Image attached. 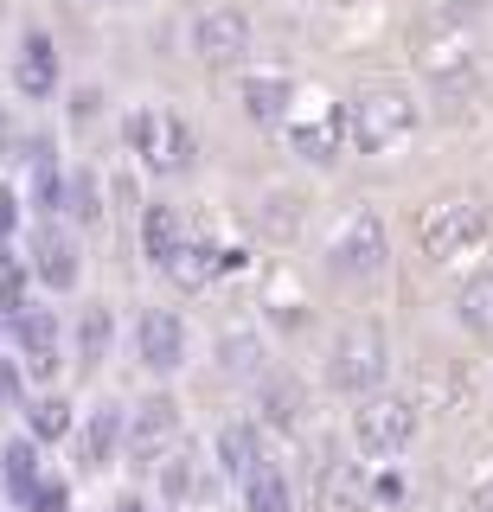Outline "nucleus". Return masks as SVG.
Wrapping results in <instances>:
<instances>
[{"label": "nucleus", "instance_id": "10", "mask_svg": "<svg viewBox=\"0 0 493 512\" xmlns=\"http://www.w3.org/2000/svg\"><path fill=\"white\" fill-rule=\"evenodd\" d=\"M129 346H135V365H141L154 384L180 378L186 365H193V327H186V314L167 308V301H148V308H135Z\"/></svg>", "mask_w": 493, "mask_h": 512}, {"label": "nucleus", "instance_id": "18", "mask_svg": "<svg viewBox=\"0 0 493 512\" xmlns=\"http://www.w3.org/2000/svg\"><path fill=\"white\" fill-rule=\"evenodd\" d=\"M314 506L321 512H372V468L353 455V448H327L314 461Z\"/></svg>", "mask_w": 493, "mask_h": 512}, {"label": "nucleus", "instance_id": "2", "mask_svg": "<svg viewBox=\"0 0 493 512\" xmlns=\"http://www.w3.org/2000/svg\"><path fill=\"white\" fill-rule=\"evenodd\" d=\"M346 128H353V154L391 160L423 135V103L410 84H359L346 96Z\"/></svg>", "mask_w": 493, "mask_h": 512}, {"label": "nucleus", "instance_id": "11", "mask_svg": "<svg viewBox=\"0 0 493 512\" xmlns=\"http://www.w3.org/2000/svg\"><path fill=\"white\" fill-rule=\"evenodd\" d=\"M20 244H26L20 256H26V269H33V282H39L45 301H65V295L84 288V250H77V231H71V224L39 218V224H26Z\"/></svg>", "mask_w": 493, "mask_h": 512}, {"label": "nucleus", "instance_id": "3", "mask_svg": "<svg viewBox=\"0 0 493 512\" xmlns=\"http://www.w3.org/2000/svg\"><path fill=\"white\" fill-rule=\"evenodd\" d=\"M321 269L340 288H372L385 282L391 269V224L378 205H346L340 218H333V231L321 237Z\"/></svg>", "mask_w": 493, "mask_h": 512}, {"label": "nucleus", "instance_id": "31", "mask_svg": "<svg viewBox=\"0 0 493 512\" xmlns=\"http://www.w3.org/2000/svg\"><path fill=\"white\" fill-rule=\"evenodd\" d=\"M103 218H109V186H103V173L90 167V160H77V167H71V199H65V224H71V231H97Z\"/></svg>", "mask_w": 493, "mask_h": 512}, {"label": "nucleus", "instance_id": "39", "mask_svg": "<svg viewBox=\"0 0 493 512\" xmlns=\"http://www.w3.org/2000/svg\"><path fill=\"white\" fill-rule=\"evenodd\" d=\"M468 512H493V461L468 480Z\"/></svg>", "mask_w": 493, "mask_h": 512}, {"label": "nucleus", "instance_id": "40", "mask_svg": "<svg viewBox=\"0 0 493 512\" xmlns=\"http://www.w3.org/2000/svg\"><path fill=\"white\" fill-rule=\"evenodd\" d=\"M109 512H154V500L141 487H129V493H116V500H109Z\"/></svg>", "mask_w": 493, "mask_h": 512}, {"label": "nucleus", "instance_id": "8", "mask_svg": "<svg viewBox=\"0 0 493 512\" xmlns=\"http://www.w3.org/2000/svg\"><path fill=\"white\" fill-rule=\"evenodd\" d=\"M282 141H289L295 160H308V167H340L346 154H353V128H346V96H327V90H308L301 84L289 122L276 128Z\"/></svg>", "mask_w": 493, "mask_h": 512}, {"label": "nucleus", "instance_id": "17", "mask_svg": "<svg viewBox=\"0 0 493 512\" xmlns=\"http://www.w3.org/2000/svg\"><path fill=\"white\" fill-rule=\"evenodd\" d=\"M301 96V77L289 64H244L237 71V109H244L250 128H282Z\"/></svg>", "mask_w": 493, "mask_h": 512}, {"label": "nucleus", "instance_id": "37", "mask_svg": "<svg viewBox=\"0 0 493 512\" xmlns=\"http://www.w3.org/2000/svg\"><path fill=\"white\" fill-rule=\"evenodd\" d=\"M103 109H109V103H103V90H97V84H77V90H71V103H65V116H71L77 135H84V128H97V122H103Z\"/></svg>", "mask_w": 493, "mask_h": 512}, {"label": "nucleus", "instance_id": "30", "mask_svg": "<svg viewBox=\"0 0 493 512\" xmlns=\"http://www.w3.org/2000/svg\"><path fill=\"white\" fill-rule=\"evenodd\" d=\"M237 512H295V480H289V468H282L276 455L237 487Z\"/></svg>", "mask_w": 493, "mask_h": 512}, {"label": "nucleus", "instance_id": "33", "mask_svg": "<svg viewBox=\"0 0 493 512\" xmlns=\"http://www.w3.org/2000/svg\"><path fill=\"white\" fill-rule=\"evenodd\" d=\"M45 148V135L26 116H7V109H0V160H7V167H26V160H33Z\"/></svg>", "mask_w": 493, "mask_h": 512}, {"label": "nucleus", "instance_id": "41", "mask_svg": "<svg viewBox=\"0 0 493 512\" xmlns=\"http://www.w3.org/2000/svg\"><path fill=\"white\" fill-rule=\"evenodd\" d=\"M13 256H20V244H7V237H0V269H7Z\"/></svg>", "mask_w": 493, "mask_h": 512}, {"label": "nucleus", "instance_id": "21", "mask_svg": "<svg viewBox=\"0 0 493 512\" xmlns=\"http://www.w3.org/2000/svg\"><path fill=\"white\" fill-rule=\"evenodd\" d=\"M20 192H26V212H33V224L39 218H58L65 224V199H71V167L58 160V141L45 135V148L26 160V180H20Z\"/></svg>", "mask_w": 493, "mask_h": 512}, {"label": "nucleus", "instance_id": "9", "mask_svg": "<svg viewBox=\"0 0 493 512\" xmlns=\"http://www.w3.org/2000/svg\"><path fill=\"white\" fill-rule=\"evenodd\" d=\"M186 436V410H180V397L173 391H141L135 404H129V436H122V468H135V474H154L167 461V448H180Z\"/></svg>", "mask_w": 493, "mask_h": 512}, {"label": "nucleus", "instance_id": "28", "mask_svg": "<svg viewBox=\"0 0 493 512\" xmlns=\"http://www.w3.org/2000/svg\"><path fill=\"white\" fill-rule=\"evenodd\" d=\"M257 308H263V327H276V333H308V295H301V282L289 276V269H269V276H263Z\"/></svg>", "mask_w": 493, "mask_h": 512}, {"label": "nucleus", "instance_id": "34", "mask_svg": "<svg viewBox=\"0 0 493 512\" xmlns=\"http://www.w3.org/2000/svg\"><path fill=\"white\" fill-rule=\"evenodd\" d=\"M26 397H33V378H26V365L0 346V416H20Z\"/></svg>", "mask_w": 493, "mask_h": 512}, {"label": "nucleus", "instance_id": "23", "mask_svg": "<svg viewBox=\"0 0 493 512\" xmlns=\"http://www.w3.org/2000/svg\"><path fill=\"white\" fill-rule=\"evenodd\" d=\"M109 352H116V308L109 301H84L71 320V365L84 378H97L109 365Z\"/></svg>", "mask_w": 493, "mask_h": 512}, {"label": "nucleus", "instance_id": "5", "mask_svg": "<svg viewBox=\"0 0 493 512\" xmlns=\"http://www.w3.org/2000/svg\"><path fill=\"white\" fill-rule=\"evenodd\" d=\"M417 436H423V410L404 391H372L346 416V448H353L365 468H397L417 448Z\"/></svg>", "mask_w": 493, "mask_h": 512}, {"label": "nucleus", "instance_id": "29", "mask_svg": "<svg viewBox=\"0 0 493 512\" xmlns=\"http://www.w3.org/2000/svg\"><path fill=\"white\" fill-rule=\"evenodd\" d=\"M449 314H455V327L468 333V340H487V346H493V263H481L468 282L455 288Z\"/></svg>", "mask_w": 493, "mask_h": 512}, {"label": "nucleus", "instance_id": "32", "mask_svg": "<svg viewBox=\"0 0 493 512\" xmlns=\"http://www.w3.org/2000/svg\"><path fill=\"white\" fill-rule=\"evenodd\" d=\"M39 301V282L33 269H26V256H13L7 269H0V333H7V320H20L26 308Z\"/></svg>", "mask_w": 493, "mask_h": 512}, {"label": "nucleus", "instance_id": "24", "mask_svg": "<svg viewBox=\"0 0 493 512\" xmlns=\"http://www.w3.org/2000/svg\"><path fill=\"white\" fill-rule=\"evenodd\" d=\"M212 359H218V372H225L231 384H257V378H263V359H269L263 320H231V327H218Z\"/></svg>", "mask_w": 493, "mask_h": 512}, {"label": "nucleus", "instance_id": "19", "mask_svg": "<svg viewBox=\"0 0 493 512\" xmlns=\"http://www.w3.org/2000/svg\"><path fill=\"white\" fill-rule=\"evenodd\" d=\"M205 448H212V468H218V480H225L231 493L269 461V436H263L257 416H231V423H218V436L205 442Z\"/></svg>", "mask_w": 493, "mask_h": 512}, {"label": "nucleus", "instance_id": "36", "mask_svg": "<svg viewBox=\"0 0 493 512\" xmlns=\"http://www.w3.org/2000/svg\"><path fill=\"white\" fill-rule=\"evenodd\" d=\"M26 224H33V212H26L20 180H7V173H0V237H7V244H20Z\"/></svg>", "mask_w": 493, "mask_h": 512}, {"label": "nucleus", "instance_id": "25", "mask_svg": "<svg viewBox=\"0 0 493 512\" xmlns=\"http://www.w3.org/2000/svg\"><path fill=\"white\" fill-rule=\"evenodd\" d=\"M45 480V448L26 436V429H13V436H0V500L20 512L33 500V487Z\"/></svg>", "mask_w": 493, "mask_h": 512}, {"label": "nucleus", "instance_id": "1", "mask_svg": "<svg viewBox=\"0 0 493 512\" xmlns=\"http://www.w3.org/2000/svg\"><path fill=\"white\" fill-rule=\"evenodd\" d=\"M116 135H122V148L135 154V167L148 173V180H186V173L199 167V135H193V122H186L173 103L122 109Z\"/></svg>", "mask_w": 493, "mask_h": 512}, {"label": "nucleus", "instance_id": "38", "mask_svg": "<svg viewBox=\"0 0 493 512\" xmlns=\"http://www.w3.org/2000/svg\"><path fill=\"white\" fill-rule=\"evenodd\" d=\"M404 506V461L397 468H372V512Z\"/></svg>", "mask_w": 493, "mask_h": 512}, {"label": "nucleus", "instance_id": "35", "mask_svg": "<svg viewBox=\"0 0 493 512\" xmlns=\"http://www.w3.org/2000/svg\"><path fill=\"white\" fill-rule=\"evenodd\" d=\"M20 512H77V487H71V474H52V468H45V480L33 487V500H26Z\"/></svg>", "mask_w": 493, "mask_h": 512}, {"label": "nucleus", "instance_id": "12", "mask_svg": "<svg viewBox=\"0 0 493 512\" xmlns=\"http://www.w3.org/2000/svg\"><path fill=\"white\" fill-rule=\"evenodd\" d=\"M7 352L26 365V378H33V391L39 384H58V365L71 359V327L58 320L52 301H33L20 320H7Z\"/></svg>", "mask_w": 493, "mask_h": 512}, {"label": "nucleus", "instance_id": "16", "mask_svg": "<svg viewBox=\"0 0 493 512\" xmlns=\"http://www.w3.org/2000/svg\"><path fill=\"white\" fill-rule=\"evenodd\" d=\"M122 436H129V404L122 397H97L90 410H77V436H71L77 474L122 468Z\"/></svg>", "mask_w": 493, "mask_h": 512}, {"label": "nucleus", "instance_id": "6", "mask_svg": "<svg viewBox=\"0 0 493 512\" xmlns=\"http://www.w3.org/2000/svg\"><path fill=\"white\" fill-rule=\"evenodd\" d=\"M493 244V205L474 199V192H455V199H436L423 205L417 218V250L429 269H455L468 256H487Z\"/></svg>", "mask_w": 493, "mask_h": 512}, {"label": "nucleus", "instance_id": "15", "mask_svg": "<svg viewBox=\"0 0 493 512\" xmlns=\"http://www.w3.org/2000/svg\"><path fill=\"white\" fill-rule=\"evenodd\" d=\"M7 84H13V96H20L26 109L58 103V90H65V52H58V32H45V26L20 32V45H13V58H7Z\"/></svg>", "mask_w": 493, "mask_h": 512}, {"label": "nucleus", "instance_id": "22", "mask_svg": "<svg viewBox=\"0 0 493 512\" xmlns=\"http://www.w3.org/2000/svg\"><path fill=\"white\" fill-rule=\"evenodd\" d=\"M257 423H263V436H301V423H308V384L289 372H263L257 378Z\"/></svg>", "mask_w": 493, "mask_h": 512}, {"label": "nucleus", "instance_id": "27", "mask_svg": "<svg viewBox=\"0 0 493 512\" xmlns=\"http://www.w3.org/2000/svg\"><path fill=\"white\" fill-rule=\"evenodd\" d=\"M135 244H141V263L148 269H167V256L186 244V218H180V205H167V199H148L135 212Z\"/></svg>", "mask_w": 493, "mask_h": 512}, {"label": "nucleus", "instance_id": "20", "mask_svg": "<svg viewBox=\"0 0 493 512\" xmlns=\"http://www.w3.org/2000/svg\"><path fill=\"white\" fill-rule=\"evenodd\" d=\"M237 263H244L237 250L212 244V237H199V231H186V244L167 256V269H161V276H167L173 288H180V295H205V288L225 276V269H237Z\"/></svg>", "mask_w": 493, "mask_h": 512}, {"label": "nucleus", "instance_id": "13", "mask_svg": "<svg viewBox=\"0 0 493 512\" xmlns=\"http://www.w3.org/2000/svg\"><path fill=\"white\" fill-rule=\"evenodd\" d=\"M186 52H193L205 71H244L250 52H257V26H250V13L244 7H199L193 13V26H186Z\"/></svg>", "mask_w": 493, "mask_h": 512}, {"label": "nucleus", "instance_id": "42", "mask_svg": "<svg viewBox=\"0 0 493 512\" xmlns=\"http://www.w3.org/2000/svg\"><path fill=\"white\" fill-rule=\"evenodd\" d=\"M0 340H7V333H0Z\"/></svg>", "mask_w": 493, "mask_h": 512}, {"label": "nucleus", "instance_id": "14", "mask_svg": "<svg viewBox=\"0 0 493 512\" xmlns=\"http://www.w3.org/2000/svg\"><path fill=\"white\" fill-rule=\"evenodd\" d=\"M225 487L212 468V448L193 442V436H180V448H167V461L154 468V500H161L167 512H199V506H212V493Z\"/></svg>", "mask_w": 493, "mask_h": 512}, {"label": "nucleus", "instance_id": "7", "mask_svg": "<svg viewBox=\"0 0 493 512\" xmlns=\"http://www.w3.org/2000/svg\"><path fill=\"white\" fill-rule=\"evenodd\" d=\"M417 71L429 90L461 96L481 77V39H474V20H455V13H429L417 32Z\"/></svg>", "mask_w": 493, "mask_h": 512}, {"label": "nucleus", "instance_id": "26", "mask_svg": "<svg viewBox=\"0 0 493 512\" xmlns=\"http://www.w3.org/2000/svg\"><path fill=\"white\" fill-rule=\"evenodd\" d=\"M20 429H26L39 448H65V442L77 436V404H71V391L39 384V391L26 397V410H20Z\"/></svg>", "mask_w": 493, "mask_h": 512}, {"label": "nucleus", "instance_id": "4", "mask_svg": "<svg viewBox=\"0 0 493 512\" xmlns=\"http://www.w3.org/2000/svg\"><path fill=\"white\" fill-rule=\"evenodd\" d=\"M321 378L346 404H359V397H372V391H391V333H385V320H346L321 352Z\"/></svg>", "mask_w": 493, "mask_h": 512}]
</instances>
